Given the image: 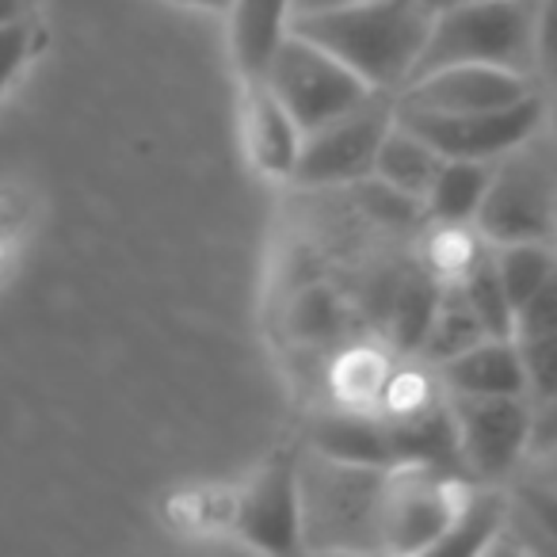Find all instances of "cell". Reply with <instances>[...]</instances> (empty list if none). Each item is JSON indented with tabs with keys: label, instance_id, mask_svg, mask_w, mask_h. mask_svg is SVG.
Returning a JSON list of instances; mask_svg holds the SVG:
<instances>
[{
	"label": "cell",
	"instance_id": "obj_1",
	"mask_svg": "<svg viewBox=\"0 0 557 557\" xmlns=\"http://www.w3.org/2000/svg\"><path fill=\"white\" fill-rule=\"evenodd\" d=\"M435 9L428 0H363L348 9L295 16L290 32L321 42L374 92H401L428 47Z\"/></svg>",
	"mask_w": 557,
	"mask_h": 557
},
{
	"label": "cell",
	"instance_id": "obj_2",
	"mask_svg": "<svg viewBox=\"0 0 557 557\" xmlns=\"http://www.w3.org/2000/svg\"><path fill=\"white\" fill-rule=\"evenodd\" d=\"M389 470L382 466H351L325 458L318 450L298 455L302 481V549L318 554H356L382 549L379 519Z\"/></svg>",
	"mask_w": 557,
	"mask_h": 557
},
{
	"label": "cell",
	"instance_id": "obj_3",
	"mask_svg": "<svg viewBox=\"0 0 557 557\" xmlns=\"http://www.w3.org/2000/svg\"><path fill=\"white\" fill-rule=\"evenodd\" d=\"M473 230L488 245H557V134L549 123L493 161Z\"/></svg>",
	"mask_w": 557,
	"mask_h": 557
},
{
	"label": "cell",
	"instance_id": "obj_4",
	"mask_svg": "<svg viewBox=\"0 0 557 557\" xmlns=\"http://www.w3.org/2000/svg\"><path fill=\"white\" fill-rule=\"evenodd\" d=\"M447 65H500L534 77V0H462L440 9L412 81Z\"/></svg>",
	"mask_w": 557,
	"mask_h": 557
},
{
	"label": "cell",
	"instance_id": "obj_5",
	"mask_svg": "<svg viewBox=\"0 0 557 557\" xmlns=\"http://www.w3.org/2000/svg\"><path fill=\"white\" fill-rule=\"evenodd\" d=\"M263 85L278 96V103L290 111V119L302 126V134L341 119L344 111L359 108L374 92L356 70H348L321 42L306 39L298 32H290L283 39L278 54L271 58Z\"/></svg>",
	"mask_w": 557,
	"mask_h": 557
},
{
	"label": "cell",
	"instance_id": "obj_6",
	"mask_svg": "<svg viewBox=\"0 0 557 557\" xmlns=\"http://www.w3.org/2000/svg\"><path fill=\"white\" fill-rule=\"evenodd\" d=\"M397 119L394 92H371L359 108L318 126L302 138L298 169L290 184L298 187H356L374 176L382 138Z\"/></svg>",
	"mask_w": 557,
	"mask_h": 557
},
{
	"label": "cell",
	"instance_id": "obj_7",
	"mask_svg": "<svg viewBox=\"0 0 557 557\" xmlns=\"http://www.w3.org/2000/svg\"><path fill=\"white\" fill-rule=\"evenodd\" d=\"M458 435V458L470 481H511L531 458L534 401L531 397H470L447 394Z\"/></svg>",
	"mask_w": 557,
	"mask_h": 557
},
{
	"label": "cell",
	"instance_id": "obj_8",
	"mask_svg": "<svg viewBox=\"0 0 557 557\" xmlns=\"http://www.w3.org/2000/svg\"><path fill=\"white\" fill-rule=\"evenodd\" d=\"M470 478L432 466H389L379 539L386 554H432Z\"/></svg>",
	"mask_w": 557,
	"mask_h": 557
},
{
	"label": "cell",
	"instance_id": "obj_9",
	"mask_svg": "<svg viewBox=\"0 0 557 557\" xmlns=\"http://www.w3.org/2000/svg\"><path fill=\"white\" fill-rule=\"evenodd\" d=\"M233 534L268 554L302 549V481L295 447L271 450L245 481L233 504Z\"/></svg>",
	"mask_w": 557,
	"mask_h": 557
},
{
	"label": "cell",
	"instance_id": "obj_10",
	"mask_svg": "<svg viewBox=\"0 0 557 557\" xmlns=\"http://www.w3.org/2000/svg\"><path fill=\"white\" fill-rule=\"evenodd\" d=\"M397 119L428 138L443 157L458 161H496L523 138H531L546 123V92L523 103L496 111H466V115H440V111H417L397 103Z\"/></svg>",
	"mask_w": 557,
	"mask_h": 557
},
{
	"label": "cell",
	"instance_id": "obj_11",
	"mask_svg": "<svg viewBox=\"0 0 557 557\" xmlns=\"http://www.w3.org/2000/svg\"><path fill=\"white\" fill-rule=\"evenodd\" d=\"M542 88L527 73H511L500 65H447L424 73L397 92L401 108L440 111V115H466V111H496L539 96Z\"/></svg>",
	"mask_w": 557,
	"mask_h": 557
},
{
	"label": "cell",
	"instance_id": "obj_12",
	"mask_svg": "<svg viewBox=\"0 0 557 557\" xmlns=\"http://www.w3.org/2000/svg\"><path fill=\"white\" fill-rule=\"evenodd\" d=\"M240 134H245L248 164L260 176L268 180L295 176L306 134L263 81L240 85Z\"/></svg>",
	"mask_w": 557,
	"mask_h": 557
},
{
	"label": "cell",
	"instance_id": "obj_13",
	"mask_svg": "<svg viewBox=\"0 0 557 557\" xmlns=\"http://www.w3.org/2000/svg\"><path fill=\"white\" fill-rule=\"evenodd\" d=\"M306 447L351 466H382V470H389L397 462L389 420L382 412L356 409V405H336V409L310 417Z\"/></svg>",
	"mask_w": 557,
	"mask_h": 557
},
{
	"label": "cell",
	"instance_id": "obj_14",
	"mask_svg": "<svg viewBox=\"0 0 557 557\" xmlns=\"http://www.w3.org/2000/svg\"><path fill=\"white\" fill-rule=\"evenodd\" d=\"M295 0H230L225 35H230V62L240 85L268 77L271 58L290 35Z\"/></svg>",
	"mask_w": 557,
	"mask_h": 557
},
{
	"label": "cell",
	"instance_id": "obj_15",
	"mask_svg": "<svg viewBox=\"0 0 557 557\" xmlns=\"http://www.w3.org/2000/svg\"><path fill=\"white\" fill-rule=\"evenodd\" d=\"M440 386L447 394L470 397H527L523 356L516 336H485L458 356L435 363Z\"/></svg>",
	"mask_w": 557,
	"mask_h": 557
},
{
	"label": "cell",
	"instance_id": "obj_16",
	"mask_svg": "<svg viewBox=\"0 0 557 557\" xmlns=\"http://www.w3.org/2000/svg\"><path fill=\"white\" fill-rule=\"evenodd\" d=\"M511 519V496L504 485L493 481H470L455 508V519L435 542L432 554L443 557H470L500 546V534L508 531Z\"/></svg>",
	"mask_w": 557,
	"mask_h": 557
},
{
	"label": "cell",
	"instance_id": "obj_17",
	"mask_svg": "<svg viewBox=\"0 0 557 557\" xmlns=\"http://www.w3.org/2000/svg\"><path fill=\"white\" fill-rule=\"evenodd\" d=\"M440 164H443L440 149L428 138H420L412 126H405L401 119H394L389 134L382 138L379 161H374V180H382L397 195H409V199H417L424 207V195L432 187Z\"/></svg>",
	"mask_w": 557,
	"mask_h": 557
},
{
	"label": "cell",
	"instance_id": "obj_18",
	"mask_svg": "<svg viewBox=\"0 0 557 557\" xmlns=\"http://www.w3.org/2000/svg\"><path fill=\"white\" fill-rule=\"evenodd\" d=\"M488 180H493V161L443 157L440 172L424 195V218L435 225H473L481 202H485Z\"/></svg>",
	"mask_w": 557,
	"mask_h": 557
},
{
	"label": "cell",
	"instance_id": "obj_19",
	"mask_svg": "<svg viewBox=\"0 0 557 557\" xmlns=\"http://www.w3.org/2000/svg\"><path fill=\"white\" fill-rule=\"evenodd\" d=\"M485 325L478 321V313H473V306L466 302L462 287H458L455 278H447L440 287V302H435V313H432V325H428L424 341H420L417 356L424 359V363H443V359L458 356V351H466L470 344L485 341Z\"/></svg>",
	"mask_w": 557,
	"mask_h": 557
},
{
	"label": "cell",
	"instance_id": "obj_20",
	"mask_svg": "<svg viewBox=\"0 0 557 557\" xmlns=\"http://www.w3.org/2000/svg\"><path fill=\"white\" fill-rule=\"evenodd\" d=\"M493 263H496V275H500L504 290H508L511 306L519 310V306L546 283L549 271L557 268V248L531 245V240H519V245H493Z\"/></svg>",
	"mask_w": 557,
	"mask_h": 557
},
{
	"label": "cell",
	"instance_id": "obj_21",
	"mask_svg": "<svg viewBox=\"0 0 557 557\" xmlns=\"http://www.w3.org/2000/svg\"><path fill=\"white\" fill-rule=\"evenodd\" d=\"M511 496V519L527 527L531 534V549H557V488L542 485V481L516 473L508 485Z\"/></svg>",
	"mask_w": 557,
	"mask_h": 557
},
{
	"label": "cell",
	"instance_id": "obj_22",
	"mask_svg": "<svg viewBox=\"0 0 557 557\" xmlns=\"http://www.w3.org/2000/svg\"><path fill=\"white\" fill-rule=\"evenodd\" d=\"M440 287H443V278H435V275L409 278L401 287V295H397V313H394V336L401 351L420 348L428 325H432L435 302H440Z\"/></svg>",
	"mask_w": 557,
	"mask_h": 557
},
{
	"label": "cell",
	"instance_id": "obj_23",
	"mask_svg": "<svg viewBox=\"0 0 557 557\" xmlns=\"http://www.w3.org/2000/svg\"><path fill=\"white\" fill-rule=\"evenodd\" d=\"M519 344V356H523V374H527V397L539 405L557 401V333L527 336Z\"/></svg>",
	"mask_w": 557,
	"mask_h": 557
},
{
	"label": "cell",
	"instance_id": "obj_24",
	"mask_svg": "<svg viewBox=\"0 0 557 557\" xmlns=\"http://www.w3.org/2000/svg\"><path fill=\"white\" fill-rule=\"evenodd\" d=\"M534 85L557 88V0H534Z\"/></svg>",
	"mask_w": 557,
	"mask_h": 557
},
{
	"label": "cell",
	"instance_id": "obj_25",
	"mask_svg": "<svg viewBox=\"0 0 557 557\" xmlns=\"http://www.w3.org/2000/svg\"><path fill=\"white\" fill-rule=\"evenodd\" d=\"M542 333H557V268L546 275L539 290L527 298L516 310V329L511 336L516 341H527V336H542Z\"/></svg>",
	"mask_w": 557,
	"mask_h": 557
},
{
	"label": "cell",
	"instance_id": "obj_26",
	"mask_svg": "<svg viewBox=\"0 0 557 557\" xmlns=\"http://www.w3.org/2000/svg\"><path fill=\"white\" fill-rule=\"evenodd\" d=\"M27 54H32V27H27V20L0 24V100L12 88V81L20 77Z\"/></svg>",
	"mask_w": 557,
	"mask_h": 557
},
{
	"label": "cell",
	"instance_id": "obj_27",
	"mask_svg": "<svg viewBox=\"0 0 557 557\" xmlns=\"http://www.w3.org/2000/svg\"><path fill=\"white\" fill-rule=\"evenodd\" d=\"M557 447V401L539 405L534 409V440H531V455L534 450Z\"/></svg>",
	"mask_w": 557,
	"mask_h": 557
},
{
	"label": "cell",
	"instance_id": "obj_28",
	"mask_svg": "<svg viewBox=\"0 0 557 557\" xmlns=\"http://www.w3.org/2000/svg\"><path fill=\"white\" fill-rule=\"evenodd\" d=\"M519 473H527V478H534V481H542V485L557 488V447L534 450V455L527 458L523 470H519Z\"/></svg>",
	"mask_w": 557,
	"mask_h": 557
},
{
	"label": "cell",
	"instance_id": "obj_29",
	"mask_svg": "<svg viewBox=\"0 0 557 557\" xmlns=\"http://www.w3.org/2000/svg\"><path fill=\"white\" fill-rule=\"evenodd\" d=\"M348 4H363V0H295V16H313V12H329V9H348Z\"/></svg>",
	"mask_w": 557,
	"mask_h": 557
},
{
	"label": "cell",
	"instance_id": "obj_30",
	"mask_svg": "<svg viewBox=\"0 0 557 557\" xmlns=\"http://www.w3.org/2000/svg\"><path fill=\"white\" fill-rule=\"evenodd\" d=\"M180 9H202V12H225L230 9V0H172Z\"/></svg>",
	"mask_w": 557,
	"mask_h": 557
},
{
	"label": "cell",
	"instance_id": "obj_31",
	"mask_svg": "<svg viewBox=\"0 0 557 557\" xmlns=\"http://www.w3.org/2000/svg\"><path fill=\"white\" fill-rule=\"evenodd\" d=\"M24 20V0H0V24Z\"/></svg>",
	"mask_w": 557,
	"mask_h": 557
},
{
	"label": "cell",
	"instance_id": "obj_32",
	"mask_svg": "<svg viewBox=\"0 0 557 557\" xmlns=\"http://www.w3.org/2000/svg\"><path fill=\"white\" fill-rule=\"evenodd\" d=\"M546 123H549V131L557 134V88L546 92Z\"/></svg>",
	"mask_w": 557,
	"mask_h": 557
},
{
	"label": "cell",
	"instance_id": "obj_33",
	"mask_svg": "<svg viewBox=\"0 0 557 557\" xmlns=\"http://www.w3.org/2000/svg\"><path fill=\"white\" fill-rule=\"evenodd\" d=\"M428 4H432V9L440 12V9H447V4H462V0H428Z\"/></svg>",
	"mask_w": 557,
	"mask_h": 557
},
{
	"label": "cell",
	"instance_id": "obj_34",
	"mask_svg": "<svg viewBox=\"0 0 557 557\" xmlns=\"http://www.w3.org/2000/svg\"><path fill=\"white\" fill-rule=\"evenodd\" d=\"M554 248H557V245H554Z\"/></svg>",
	"mask_w": 557,
	"mask_h": 557
}]
</instances>
